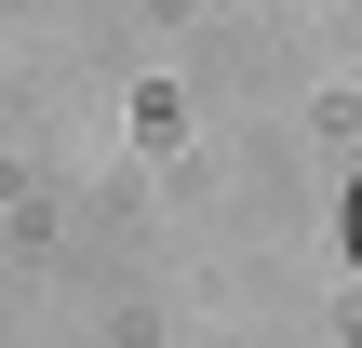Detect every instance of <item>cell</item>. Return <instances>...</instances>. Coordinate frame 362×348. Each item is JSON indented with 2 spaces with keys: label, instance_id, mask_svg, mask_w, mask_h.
Returning a JSON list of instances; mask_svg holds the SVG:
<instances>
[{
  "label": "cell",
  "instance_id": "1",
  "mask_svg": "<svg viewBox=\"0 0 362 348\" xmlns=\"http://www.w3.org/2000/svg\"><path fill=\"white\" fill-rule=\"evenodd\" d=\"M349 255H362V188H349Z\"/></svg>",
  "mask_w": 362,
  "mask_h": 348
}]
</instances>
